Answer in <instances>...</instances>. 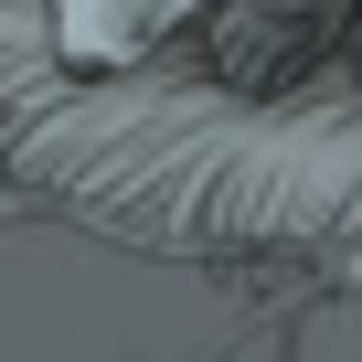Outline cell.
Instances as JSON below:
<instances>
[{"label": "cell", "instance_id": "obj_1", "mask_svg": "<svg viewBox=\"0 0 362 362\" xmlns=\"http://www.w3.org/2000/svg\"><path fill=\"white\" fill-rule=\"evenodd\" d=\"M0 170L128 245L362 277V0H214L117 75L0 64Z\"/></svg>", "mask_w": 362, "mask_h": 362}]
</instances>
